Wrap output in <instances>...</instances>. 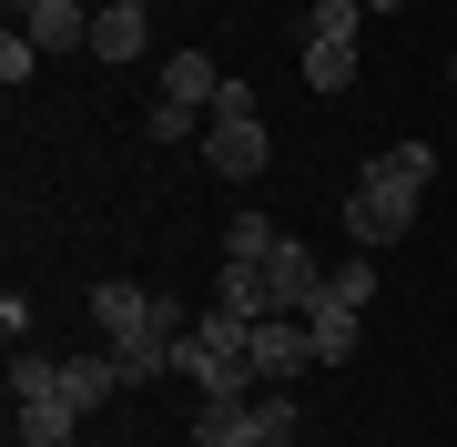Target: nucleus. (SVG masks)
<instances>
[{"instance_id": "nucleus-1", "label": "nucleus", "mask_w": 457, "mask_h": 447, "mask_svg": "<svg viewBox=\"0 0 457 447\" xmlns=\"http://www.w3.org/2000/svg\"><path fill=\"white\" fill-rule=\"evenodd\" d=\"M92 326H102V346L122 356V377L143 386V377H173V335L194 326L173 295H153V285H132V275H102L92 285Z\"/></svg>"}, {"instance_id": "nucleus-2", "label": "nucleus", "mask_w": 457, "mask_h": 447, "mask_svg": "<svg viewBox=\"0 0 457 447\" xmlns=\"http://www.w3.org/2000/svg\"><path fill=\"white\" fill-rule=\"evenodd\" d=\"M427 214V183L396 163V153H366L356 183H345V244H366V254H386L396 234H417Z\"/></svg>"}, {"instance_id": "nucleus-3", "label": "nucleus", "mask_w": 457, "mask_h": 447, "mask_svg": "<svg viewBox=\"0 0 457 447\" xmlns=\"http://www.w3.org/2000/svg\"><path fill=\"white\" fill-rule=\"evenodd\" d=\"M264 153H275V143H264V112H254V92L224 71V102L204 112V163L224 173V183H254V173H264Z\"/></svg>"}, {"instance_id": "nucleus-4", "label": "nucleus", "mask_w": 457, "mask_h": 447, "mask_svg": "<svg viewBox=\"0 0 457 447\" xmlns=\"http://www.w3.org/2000/svg\"><path fill=\"white\" fill-rule=\"evenodd\" d=\"M245 366L264 386H295V377H315V335H305V315H254V335H245Z\"/></svg>"}, {"instance_id": "nucleus-5", "label": "nucleus", "mask_w": 457, "mask_h": 447, "mask_svg": "<svg viewBox=\"0 0 457 447\" xmlns=\"http://www.w3.org/2000/svg\"><path fill=\"white\" fill-rule=\"evenodd\" d=\"M264 295H275V315H315V295H326V254L285 234V244L264 254Z\"/></svg>"}, {"instance_id": "nucleus-6", "label": "nucleus", "mask_w": 457, "mask_h": 447, "mask_svg": "<svg viewBox=\"0 0 457 447\" xmlns=\"http://www.w3.org/2000/svg\"><path fill=\"white\" fill-rule=\"evenodd\" d=\"M11 31H31L41 51H92V0H11Z\"/></svg>"}, {"instance_id": "nucleus-7", "label": "nucleus", "mask_w": 457, "mask_h": 447, "mask_svg": "<svg viewBox=\"0 0 457 447\" xmlns=\"http://www.w3.org/2000/svg\"><path fill=\"white\" fill-rule=\"evenodd\" d=\"M143 41H153V11H122V0H102V11H92V62H102V71L143 62Z\"/></svg>"}, {"instance_id": "nucleus-8", "label": "nucleus", "mask_w": 457, "mask_h": 447, "mask_svg": "<svg viewBox=\"0 0 457 447\" xmlns=\"http://www.w3.org/2000/svg\"><path fill=\"white\" fill-rule=\"evenodd\" d=\"M71 427H82L71 397H21L11 407V447H71Z\"/></svg>"}, {"instance_id": "nucleus-9", "label": "nucleus", "mask_w": 457, "mask_h": 447, "mask_svg": "<svg viewBox=\"0 0 457 447\" xmlns=\"http://www.w3.org/2000/svg\"><path fill=\"white\" fill-rule=\"evenodd\" d=\"M163 102H183V112H213V102H224L213 51H173V62H163Z\"/></svg>"}, {"instance_id": "nucleus-10", "label": "nucleus", "mask_w": 457, "mask_h": 447, "mask_svg": "<svg viewBox=\"0 0 457 447\" xmlns=\"http://www.w3.org/2000/svg\"><path fill=\"white\" fill-rule=\"evenodd\" d=\"M305 335H315V366H345V356H356V335H366V315L345 305V295H315Z\"/></svg>"}, {"instance_id": "nucleus-11", "label": "nucleus", "mask_w": 457, "mask_h": 447, "mask_svg": "<svg viewBox=\"0 0 457 447\" xmlns=\"http://www.w3.org/2000/svg\"><path fill=\"white\" fill-rule=\"evenodd\" d=\"M122 386H132V377H122V356H112V346H102V356H62V397L82 407V417H92L102 397H122Z\"/></svg>"}, {"instance_id": "nucleus-12", "label": "nucleus", "mask_w": 457, "mask_h": 447, "mask_svg": "<svg viewBox=\"0 0 457 447\" xmlns=\"http://www.w3.org/2000/svg\"><path fill=\"white\" fill-rule=\"evenodd\" d=\"M295 62H305V92H356V41H305V51H295Z\"/></svg>"}, {"instance_id": "nucleus-13", "label": "nucleus", "mask_w": 457, "mask_h": 447, "mask_svg": "<svg viewBox=\"0 0 457 447\" xmlns=\"http://www.w3.org/2000/svg\"><path fill=\"white\" fill-rule=\"evenodd\" d=\"M21 397H62V356H41V346H11V407Z\"/></svg>"}, {"instance_id": "nucleus-14", "label": "nucleus", "mask_w": 457, "mask_h": 447, "mask_svg": "<svg viewBox=\"0 0 457 447\" xmlns=\"http://www.w3.org/2000/svg\"><path fill=\"white\" fill-rule=\"evenodd\" d=\"M213 305H234V315H275V295H264V265H224V275H213Z\"/></svg>"}, {"instance_id": "nucleus-15", "label": "nucleus", "mask_w": 457, "mask_h": 447, "mask_svg": "<svg viewBox=\"0 0 457 447\" xmlns=\"http://www.w3.org/2000/svg\"><path fill=\"white\" fill-rule=\"evenodd\" d=\"M275 244H285V234L264 224V214H234V224H224V265H264Z\"/></svg>"}, {"instance_id": "nucleus-16", "label": "nucleus", "mask_w": 457, "mask_h": 447, "mask_svg": "<svg viewBox=\"0 0 457 447\" xmlns=\"http://www.w3.org/2000/svg\"><path fill=\"white\" fill-rule=\"evenodd\" d=\"M366 31V0H315L305 11V41H356Z\"/></svg>"}, {"instance_id": "nucleus-17", "label": "nucleus", "mask_w": 457, "mask_h": 447, "mask_svg": "<svg viewBox=\"0 0 457 447\" xmlns=\"http://www.w3.org/2000/svg\"><path fill=\"white\" fill-rule=\"evenodd\" d=\"M326 295H345V305H366V295H376V254H366V244L345 254V265H326Z\"/></svg>"}, {"instance_id": "nucleus-18", "label": "nucleus", "mask_w": 457, "mask_h": 447, "mask_svg": "<svg viewBox=\"0 0 457 447\" xmlns=\"http://www.w3.org/2000/svg\"><path fill=\"white\" fill-rule=\"evenodd\" d=\"M41 62H51V51H41L31 31H0V82H11V92H21V82H31V71H41Z\"/></svg>"}, {"instance_id": "nucleus-19", "label": "nucleus", "mask_w": 457, "mask_h": 447, "mask_svg": "<svg viewBox=\"0 0 457 447\" xmlns=\"http://www.w3.org/2000/svg\"><path fill=\"white\" fill-rule=\"evenodd\" d=\"M366 11H407V0H366Z\"/></svg>"}, {"instance_id": "nucleus-20", "label": "nucleus", "mask_w": 457, "mask_h": 447, "mask_svg": "<svg viewBox=\"0 0 457 447\" xmlns=\"http://www.w3.org/2000/svg\"><path fill=\"white\" fill-rule=\"evenodd\" d=\"M245 447H275V437H254V427H245Z\"/></svg>"}, {"instance_id": "nucleus-21", "label": "nucleus", "mask_w": 457, "mask_h": 447, "mask_svg": "<svg viewBox=\"0 0 457 447\" xmlns=\"http://www.w3.org/2000/svg\"><path fill=\"white\" fill-rule=\"evenodd\" d=\"M122 11H153V0H122Z\"/></svg>"}, {"instance_id": "nucleus-22", "label": "nucleus", "mask_w": 457, "mask_h": 447, "mask_svg": "<svg viewBox=\"0 0 457 447\" xmlns=\"http://www.w3.org/2000/svg\"><path fill=\"white\" fill-rule=\"evenodd\" d=\"M447 82H457V51H447Z\"/></svg>"}]
</instances>
